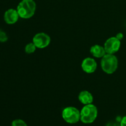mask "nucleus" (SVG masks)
<instances>
[{"instance_id": "5", "label": "nucleus", "mask_w": 126, "mask_h": 126, "mask_svg": "<svg viewBox=\"0 0 126 126\" xmlns=\"http://www.w3.org/2000/svg\"><path fill=\"white\" fill-rule=\"evenodd\" d=\"M33 43L37 48L44 49L49 45L50 43V38L45 33H38L34 36Z\"/></svg>"}, {"instance_id": "1", "label": "nucleus", "mask_w": 126, "mask_h": 126, "mask_svg": "<svg viewBox=\"0 0 126 126\" xmlns=\"http://www.w3.org/2000/svg\"><path fill=\"white\" fill-rule=\"evenodd\" d=\"M36 5L34 0H22L17 6V11L22 18H30L34 16Z\"/></svg>"}, {"instance_id": "14", "label": "nucleus", "mask_w": 126, "mask_h": 126, "mask_svg": "<svg viewBox=\"0 0 126 126\" xmlns=\"http://www.w3.org/2000/svg\"><path fill=\"white\" fill-rule=\"evenodd\" d=\"M121 126H126V116L123 117L120 122Z\"/></svg>"}, {"instance_id": "8", "label": "nucleus", "mask_w": 126, "mask_h": 126, "mask_svg": "<svg viewBox=\"0 0 126 126\" xmlns=\"http://www.w3.org/2000/svg\"><path fill=\"white\" fill-rule=\"evenodd\" d=\"M19 15L17 10L14 9H9L5 12L4 15V19L7 24L12 25L18 21Z\"/></svg>"}, {"instance_id": "6", "label": "nucleus", "mask_w": 126, "mask_h": 126, "mask_svg": "<svg viewBox=\"0 0 126 126\" xmlns=\"http://www.w3.org/2000/svg\"><path fill=\"white\" fill-rule=\"evenodd\" d=\"M103 47L107 54H114L120 49L121 41L116 37H111L106 41Z\"/></svg>"}, {"instance_id": "13", "label": "nucleus", "mask_w": 126, "mask_h": 126, "mask_svg": "<svg viewBox=\"0 0 126 126\" xmlns=\"http://www.w3.org/2000/svg\"><path fill=\"white\" fill-rule=\"evenodd\" d=\"M7 39H8V37H7L6 33L2 30H0V42L4 43V42L7 41Z\"/></svg>"}, {"instance_id": "11", "label": "nucleus", "mask_w": 126, "mask_h": 126, "mask_svg": "<svg viewBox=\"0 0 126 126\" xmlns=\"http://www.w3.org/2000/svg\"><path fill=\"white\" fill-rule=\"evenodd\" d=\"M36 48L37 47H36V46L34 45V43L32 42V43H28V44H27V45H26L25 47V52L27 53V54H30L34 52L36 49Z\"/></svg>"}, {"instance_id": "16", "label": "nucleus", "mask_w": 126, "mask_h": 126, "mask_svg": "<svg viewBox=\"0 0 126 126\" xmlns=\"http://www.w3.org/2000/svg\"><path fill=\"white\" fill-rule=\"evenodd\" d=\"M116 37L117 38H118V39H119V40L121 41V39H122L123 38V34H122V33H118V34H117L116 35Z\"/></svg>"}, {"instance_id": "9", "label": "nucleus", "mask_w": 126, "mask_h": 126, "mask_svg": "<svg viewBox=\"0 0 126 126\" xmlns=\"http://www.w3.org/2000/svg\"><path fill=\"white\" fill-rule=\"evenodd\" d=\"M78 99L81 103L86 105L92 103L94 101V97L92 94L89 91H82L79 94Z\"/></svg>"}, {"instance_id": "10", "label": "nucleus", "mask_w": 126, "mask_h": 126, "mask_svg": "<svg viewBox=\"0 0 126 126\" xmlns=\"http://www.w3.org/2000/svg\"><path fill=\"white\" fill-rule=\"evenodd\" d=\"M90 52L94 57L97 58H102L107 54L104 47L100 45H98V44H96V45L91 47Z\"/></svg>"}, {"instance_id": "4", "label": "nucleus", "mask_w": 126, "mask_h": 126, "mask_svg": "<svg viewBox=\"0 0 126 126\" xmlns=\"http://www.w3.org/2000/svg\"><path fill=\"white\" fill-rule=\"evenodd\" d=\"M62 116L65 122L71 124L77 123L81 118L80 111L73 107H68L64 108Z\"/></svg>"}, {"instance_id": "12", "label": "nucleus", "mask_w": 126, "mask_h": 126, "mask_svg": "<svg viewBox=\"0 0 126 126\" xmlns=\"http://www.w3.org/2000/svg\"><path fill=\"white\" fill-rule=\"evenodd\" d=\"M12 126H28L24 121L22 119H15L12 121Z\"/></svg>"}, {"instance_id": "7", "label": "nucleus", "mask_w": 126, "mask_h": 126, "mask_svg": "<svg viewBox=\"0 0 126 126\" xmlns=\"http://www.w3.org/2000/svg\"><path fill=\"white\" fill-rule=\"evenodd\" d=\"M97 64L95 60L91 57H87L83 60L81 63V68L84 72L92 73L95 71Z\"/></svg>"}, {"instance_id": "3", "label": "nucleus", "mask_w": 126, "mask_h": 126, "mask_svg": "<svg viewBox=\"0 0 126 126\" xmlns=\"http://www.w3.org/2000/svg\"><path fill=\"white\" fill-rule=\"evenodd\" d=\"M80 120L84 124H91L97 118L98 115V110L96 106L91 104L86 105L80 111Z\"/></svg>"}, {"instance_id": "2", "label": "nucleus", "mask_w": 126, "mask_h": 126, "mask_svg": "<svg viewBox=\"0 0 126 126\" xmlns=\"http://www.w3.org/2000/svg\"><path fill=\"white\" fill-rule=\"evenodd\" d=\"M118 66V60L114 54H106L101 60V67L105 73L108 75L116 71Z\"/></svg>"}, {"instance_id": "15", "label": "nucleus", "mask_w": 126, "mask_h": 126, "mask_svg": "<svg viewBox=\"0 0 126 126\" xmlns=\"http://www.w3.org/2000/svg\"><path fill=\"white\" fill-rule=\"evenodd\" d=\"M106 126H121L120 124L115 123V122H110V123H108Z\"/></svg>"}]
</instances>
